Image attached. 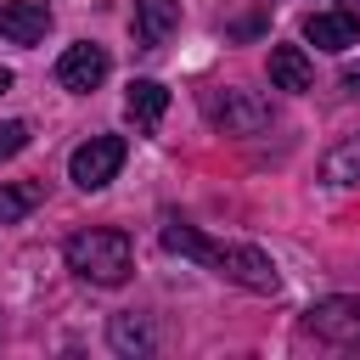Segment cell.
<instances>
[{"instance_id": "2e32d148", "label": "cell", "mask_w": 360, "mask_h": 360, "mask_svg": "<svg viewBox=\"0 0 360 360\" xmlns=\"http://www.w3.org/2000/svg\"><path fill=\"white\" fill-rule=\"evenodd\" d=\"M343 90H349V96H360V62H354V68H343Z\"/></svg>"}, {"instance_id": "52a82bcc", "label": "cell", "mask_w": 360, "mask_h": 360, "mask_svg": "<svg viewBox=\"0 0 360 360\" xmlns=\"http://www.w3.org/2000/svg\"><path fill=\"white\" fill-rule=\"evenodd\" d=\"M51 28V6L45 0H0V34L11 45H39Z\"/></svg>"}, {"instance_id": "e0dca14e", "label": "cell", "mask_w": 360, "mask_h": 360, "mask_svg": "<svg viewBox=\"0 0 360 360\" xmlns=\"http://www.w3.org/2000/svg\"><path fill=\"white\" fill-rule=\"evenodd\" d=\"M6 90H11V73H6V68H0V96H6Z\"/></svg>"}, {"instance_id": "3957f363", "label": "cell", "mask_w": 360, "mask_h": 360, "mask_svg": "<svg viewBox=\"0 0 360 360\" xmlns=\"http://www.w3.org/2000/svg\"><path fill=\"white\" fill-rule=\"evenodd\" d=\"M118 169H124V135H90V141L68 158V174H73L79 191H101Z\"/></svg>"}, {"instance_id": "277c9868", "label": "cell", "mask_w": 360, "mask_h": 360, "mask_svg": "<svg viewBox=\"0 0 360 360\" xmlns=\"http://www.w3.org/2000/svg\"><path fill=\"white\" fill-rule=\"evenodd\" d=\"M202 112L225 129V135H253L270 124V107L253 96V90H208L202 96Z\"/></svg>"}, {"instance_id": "8fae6325", "label": "cell", "mask_w": 360, "mask_h": 360, "mask_svg": "<svg viewBox=\"0 0 360 360\" xmlns=\"http://www.w3.org/2000/svg\"><path fill=\"white\" fill-rule=\"evenodd\" d=\"M270 84H276V90H309V84H315L309 56H304L298 45H276V51H270Z\"/></svg>"}, {"instance_id": "30bf717a", "label": "cell", "mask_w": 360, "mask_h": 360, "mask_svg": "<svg viewBox=\"0 0 360 360\" xmlns=\"http://www.w3.org/2000/svg\"><path fill=\"white\" fill-rule=\"evenodd\" d=\"M124 112H129L135 129H158V118L169 112V90H163L158 79H135L129 96H124Z\"/></svg>"}, {"instance_id": "5bb4252c", "label": "cell", "mask_w": 360, "mask_h": 360, "mask_svg": "<svg viewBox=\"0 0 360 360\" xmlns=\"http://www.w3.org/2000/svg\"><path fill=\"white\" fill-rule=\"evenodd\" d=\"M39 197H45V186H39V180L0 186V219H22V214H34V208H39Z\"/></svg>"}, {"instance_id": "ba28073f", "label": "cell", "mask_w": 360, "mask_h": 360, "mask_svg": "<svg viewBox=\"0 0 360 360\" xmlns=\"http://www.w3.org/2000/svg\"><path fill=\"white\" fill-rule=\"evenodd\" d=\"M304 39L309 45H321V51H349L354 39H360V11H309L304 17Z\"/></svg>"}, {"instance_id": "6da1fadb", "label": "cell", "mask_w": 360, "mask_h": 360, "mask_svg": "<svg viewBox=\"0 0 360 360\" xmlns=\"http://www.w3.org/2000/svg\"><path fill=\"white\" fill-rule=\"evenodd\" d=\"M163 248L180 253V259H197L202 270H214V276H225V281H236V287H248V292H276V287H281L270 253H259V248H248V242H214V236H202L197 225H180V219L163 225Z\"/></svg>"}, {"instance_id": "7a4b0ae2", "label": "cell", "mask_w": 360, "mask_h": 360, "mask_svg": "<svg viewBox=\"0 0 360 360\" xmlns=\"http://www.w3.org/2000/svg\"><path fill=\"white\" fill-rule=\"evenodd\" d=\"M68 270L84 276V281H96V287H118V281L135 270V248H129L124 231L96 225V231L68 236Z\"/></svg>"}, {"instance_id": "5b68a950", "label": "cell", "mask_w": 360, "mask_h": 360, "mask_svg": "<svg viewBox=\"0 0 360 360\" xmlns=\"http://www.w3.org/2000/svg\"><path fill=\"white\" fill-rule=\"evenodd\" d=\"M107 51L101 45H90V39H79V45H68L62 51V62H56V84L62 90H96L101 79H107Z\"/></svg>"}, {"instance_id": "9c48e42d", "label": "cell", "mask_w": 360, "mask_h": 360, "mask_svg": "<svg viewBox=\"0 0 360 360\" xmlns=\"http://www.w3.org/2000/svg\"><path fill=\"white\" fill-rule=\"evenodd\" d=\"M174 28H180V0H135V45L141 51H163Z\"/></svg>"}, {"instance_id": "4fadbf2b", "label": "cell", "mask_w": 360, "mask_h": 360, "mask_svg": "<svg viewBox=\"0 0 360 360\" xmlns=\"http://www.w3.org/2000/svg\"><path fill=\"white\" fill-rule=\"evenodd\" d=\"M107 338H112L118 354H146V349H152V332H146V321H135V315H112Z\"/></svg>"}, {"instance_id": "ac0fdd59", "label": "cell", "mask_w": 360, "mask_h": 360, "mask_svg": "<svg viewBox=\"0 0 360 360\" xmlns=\"http://www.w3.org/2000/svg\"><path fill=\"white\" fill-rule=\"evenodd\" d=\"M349 11H360V0H349Z\"/></svg>"}, {"instance_id": "8992f818", "label": "cell", "mask_w": 360, "mask_h": 360, "mask_svg": "<svg viewBox=\"0 0 360 360\" xmlns=\"http://www.w3.org/2000/svg\"><path fill=\"white\" fill-rule=\"evenodd\" d=\"M309 332L332 338V343H360V298H321L309 304Z\"/></svg>"}, {"instance_id": "7c38bea8", "label": "cell", "mask_w": 360, "mask_h": 360, "mask_svg": "<svg viewBox=\"0 0 360 360\" xmlns=\"http://www.w3.org/2000/svg\"><path fill=\"white\" fill-rule=\"evenodd\" d=\"M321 180H326V186H354V180H360V135H343L338 146H326Z\"/></svg>"}, {"instance_id": "9a60e30c", "label": "cell", "mask_w": 360, "mask_h": 360, "mask_svg": "<svg viewBox=\"0 0 360 360\" xmlns=\"http://www.w3.org/2000/svg\"><path fill=\"white\" fill-rule=\"evenodd\" d=\"M28 146V124H17V118H6L0 124V158H17Z\"/></svg>"}]
</instances>
